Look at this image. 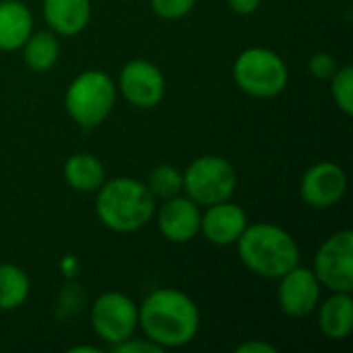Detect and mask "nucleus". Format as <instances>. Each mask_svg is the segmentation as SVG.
<instances>
[{
    "mask_svg": "<svg viewBox=\"0 0 353 353\" xmlns=\"http://www.w3.org/2000/svg\"><path fill=\"white\" fill-rule=\"evenodd\" d=\"M95 192L97 219L116 234L139 232L155 215V196L141 180L112 178Z\"/></svg>",
    "mask_w": 353,
    "mask_h": 353,
    "instance_id": "f03ea898",
    "label": "nucleus"
},
{
    "mask_svg": "<svg viewBox=\"0 0 353 353\" xmlns=\"http://www.w3.org/2000/svg\"><path fill=\"white\" fill-rule=\"evenodd\" d=\"M228 6L236 14H252L259 10L261 0H228Z\"/></svg>",
    "mask_w": 353,
    "mask_h": 353,
    "instance_id": "393cba45",
    "label": "nucleus"
},
{
    "mask_svg": "<svg viewBox=\"0 0 353 353\" xmlns=\"http://www.w3.org/2000/svg\"><path fill=\"white\" fill-rule=\"evenodd\" d=\"M41 8L50 31L56 35H79L91 21L89 0H43Z\"/></svg>",
    "mask_w": 353,
    "mask_h": 353,
    "instance_id": "4468645a",
    "label": "nucleus"
},
{
    "mask_svg": "<svg viewBox=\"0 0 353 353\" xmlns=\"http://www.w3.org/2000/svg\"><path fill=\"white\" fill-rule=\"evenodd\" d=\"M331 81V97L337 103V108L345 114H353V66L343 64L335 70Z\"/></svg>",
    "mask_w": 353,
    "mask_h": 353,
    "instance_id": "412c9836",
    "label": "nucleus"
},
{
    "mask_svg": "<svg viewBox=\"0 0 353 353\" xmlns=\"http://www.w3.org/2000/svg\"><path fill=\"white\" fill-rule=\"evenodd\" d=\"M182 192L201 207L230 201L238 188L236 168L221 155H201L182 172Z\"/></svg>",
    "mask_w": 353,
    "mask_h": 353,
    "instance_id": "423d86ee",
    "label": "nucleus"
},
{
    "mask_svg": "<svg viewBox=\"0 0 353 353\" xmlns=\"http://www.w3.org/2000/svg\"><path fill=\"white\" fill-rule=\"evenodd\" d=\"M347 192V176L333 161L310 165L300 180V196L312 209H331Z\"/></svg>",
    "mask_w": 353,
    "mask_h": 353,
    "instance_id": "9d476101",
    "label": "nucleus"
},
{
    "mask_svg": "<svg viewBox=\"0 0 353 353\" xmlns=\"http://www.w3.org/2000/svg\"><path fill=\"white\" fill-rule=\"evenodd\" d=\"M60 271H62L64 277H68V279L77 277V273H79V259H77L74 254H64V256L60 259Z\"/></svg>",
    "mask_w": 353,
    "mask_h": 353,
    "instance_id": "bb28decb",
    "label": "nucleus"
},
{
    "mask_svg": "<svg viewBox=\"0 0 353 353\" xmlns=\"http://www.w3.org/2000/svg\"><path fill=\"white\" fill-rule=\"evenodd\" d=\"M66 184L77 192H95L105 182V168L101 159L91 153H74L62 168Z\"/></svg>",
    "mask_w": 353,
    "mask_h": 353,
    "instance_id": "f3484780",
    "label": "nucleus"
},
{
    "mask_svg": "<svg viewBox=\"0 0 353 353\" xmlns=\"http://www.w3.org/2000/svg\"><path fill=\"white\" fill-rule=\"evenodd\" d=\"M236 353H277V347L267 341H246L236 347Z\"/></svg>",
    "mask_w": 353,
    "mask_h": 353,
    "instance_id": "a878e982",
    "label": "nucleus"
},
{
    "mask_svg": "<svg viewBox=\"0 0 353 353\" xmlns=\"http://www.w3.org/2000/svg\"><path fill=\"white\" fill-rule=\"evenodd\" d=\"M196 0H151V8L165 21H178L194 8Z\"/></svg>",
    "mask_w": 353,
    "mask_h": 353,
    "instance_id": "4be33fe9",
    "label": "nucleus"
},
{
    "mask_svg": "<svg viewBox=\"0 0 353 353\" xmlns=\"http://www.w3.org/2000/svg\"><path fill=\"white\" fill-rule=\"evenodd\" d=\"M246 225H248L246 211L232 201L209 205L201 215V234L205 236L207 242L215 246L236 244L242 232L246 230Z\"/></svg>",
    "mask_w": 353,
    "mask_h": 353,
    "instance_id": "ddd939ff",
    "label": "nucleus"
},
{
    "mask_svg": "<svg viewBox=\"0 0 353 353\" xmlns=\"http://www.w3.org/2000/svg\"><path fill=\"white\" fill-rule=\"evenodd\" d=\"M337 68H339V66H337V60H335V56L329 54V52H316V54L310 58V62H308L310 74H312L314 79H321V81H329V79L335 74Z\"/></svg>",
    "mask_w": 353,
    "mask_h": 353,
    "instance_id": "5701e85b",
    "label": "nucleus"
},
{
    "mask_svg": "<svg viewBox=\"0 0 353 353\" xmlns=\"http://www.w3.org/2000/svg\"><path fill=\"white\" fill-rule=\"evenodd\" d=\"M118 91L130 105L139 110H151L159 105L165 95V79L159 66L137 58L122 66L118 77Z\"/></svg>",
    "mask_w": 353,
    "mask_h": 353,
    "instance_id": "1a4fd4ad",
    "label": "nucleus"
},
{
    "mask_svg": "<svg viewBox=\"0 0 353 353\" xmlns=\"http://www.w3.org/2000/svg\"><path fill=\"white\" fill-rule=\"evenodd\" d=\"M33 31V14L21 0H0V50L17 52Z\"/></svg>",
    "mask_w": 353,
    "mask_h": 353,
    "instance_id": "dca6fc26",
    "label": "nucleus"
},
{
    "mask_svg": "<svg viewBox=\"0 0 353 353\" xmlns=\"http://www.w3.org/2000/svg\"><path fill=\"white\" fill-rule=\"evenodd\" d=\"M99 347H93V345H74V347H68V353H99Z\"/></svg>",
    "mask_w": 353,
    "mask_h": 353,
    "instance_id": "cd10ccee",
    "label": "nucleus"
},
{
    "mask_svg": "<svg viewBox=\"0 0 353 353\" xmlns=\"http://www.w3.org/2000/svg\"><path fill=\"white\" fill-rule=\"evenodd\" d=\"M236 85L250 97L271 99L285 91L290 70L285 60L269 48H246L238 54L232 68Z\"/></svg>",
    "mask_w": 353,
    "mask_h": 353,
    "instance_id": "20e7f679",
    "label": "nucleus"
},
{
    "mask_svg": "<svg viewBox=\"0 0 353 353\" xmlns=\"http://www.w3.org/2000/svg\"><path fill=\"white\" fill-rule=\"evenodd\" d=\"M91 327L108 345H118L139 329V306L122 292H105L91 304Z\"/></svg>",
    "mask_w": 353,
    "mask_h": 353,
    "instance_id": "0eeeda50",
    "label": "nucleus"
},
{
    "mask_svg": "<svg viewBox=\"0 0 353 353\" xmlns=\"http://www.w3.org/2000/svg\"><path fill=\"white\" fill-rule=\"evenodd\" d=\"M201 205L188 196H172L157 211V228L161 236L174 244H186L201 234Z\"/></svg>",
    "mask_w": 353,
    "mask_h": 353,
    "instance_id": "f8f14e48",
    "label": "nucleus"
},
{
    "mask_svg": "<svg viewBox=\"0 0 353 353\" xmlns=\"http://www.w3.org/2000/svg\"><path fill=\"white\" fill-rule=\"evenodd\" d=\"M277 302L283 314L292 319L310 316L321 304V283L312 269L294 267L279 277Z\"/></svg>",
    "mask_w": 353,
    "mask_h": 353,
    "instance_id": "9b49d317",
    "label": "nucleus"
},
{
    "mask_svg": "<svg viewBox=\"0 0 353 353\" xmlns=\"http://www.w3.org/2000/svg\"><path fill=\"white\" fill-rule=\"evenodd\" d=\"M112 352L114 353H161L163 350L161 347H157L153 341H149L147 337L145 339H134V335L132 337H128L126 341H122V343H118V345H112Z\"/></svg>",
    "mask_w": 353,
    "mask_h": 353,
    "instance_id": "b1692460",
    "label": "nucleus"
},
{
    "mask_svg": "<svg viewBox=\"0 0 353 353\" xmlns=\"http://www.w3.org/2000/svg\"><path fill=\"white\" fill-rule=\"evenodd\" d=\"M31 292L29 275L10 263H0V312L21 308Z\"/></svg>",
    "mask_w": 353,
    "mask_h": 353,
    "instance_id": "6ab92c4d",
    "label": "nucleus"
},
{
    "mask_svg": "<svg viewBox=\"0 0 353 353\" xmlns=\"http://www.w3.org/2000/svg\"><path fill=\"white\" fill-rule=\"evenodd\" d=\"M23 60L35 72H48L60 56L58 35L50 29L31 31L27 41L23 43Z\"/></svg>",
    "mask_w": 353,
    "mask_h": 353,
    "instance_id": "a211bd4d",
    "label": "nucleus"
},
{
    "mask_svg": "<svg viewBox=\"0 0 353 353\" xmlns=\"http://www.w3.org/2000/svg\"><path fill=\"white\" fill-rule=\"evenodd\" d=\"M139 329L163 352L178 350L199 335L201 312L188 294L161 288L151 292L139 306Z\"/></svg>",
    "mask_w": 353,
    "mask_h": 353,
    "instance_id": "f257e3e1",
    "label": "nucleus"
},
{
    "mask_svg": "<svg viewBox=\"0 0 353 353\" xmlns=\"http://www.w3.org/2000/svg\"><path fill=\"white\" fill-rule=\"evenodd\" d=\"M118 87L103 70H83L77 74L66 93V114L83 128L99 126L116 105Z\"/></svg>",
    "mask_w": 353,
    "mask_h": 353,
    "instance_id": "39448f33",
    "label": "nucleus"
},
{
    "mask_svg": "<svg viewBox=\"0 0 353 353\" xmlns=\"http://www.w3.org/2000/svg\"><path fill=\"white\" fill-rule=\"evenodd\" d=\"M321 288L329 292L353 290V232L341 230L329 236L314 254L312 267Z\"/></svg>",
    "mask_w": 353,
    "mask_h": 353,
    "instance_id": "6e6552de",
    "label": "nucleus"
},
{
    "mask_svg": "<svg viewBox=\"0 0 353 353\" xmlns=\"http://www.w3.org/2000/svg\"><path fill=\"white\" fill-rule=\"evenodd\" d=\"M319 310V329L331 341H343L353 331V300L347 292H333Z\"/></svg>",
    "mask_w": 353,
    "mask_h": 353,
    "instance_id": "2eb2a0df",
    "label": "nucleus"
},
{
    "mask_svg": "<svg viewBox=\"0 0 353 353\" xmlns=\"http://www.w3.org/2000/svg\"><path fill=\"white\" fill-rule=\"evenodd\" d=\"M182 184H184L182 172L176 165H170V163L153 168L151 174H149V180H147V188L151 190V194L155 199H163V201L180 194Z\"/></svg>",
    "mask_w": 353,
    "mask_h": 353,
    "instance_id": "aec40b11",
    "label": "nucleus"
},
{
    "mask_svg": "<svg viewBox=\"0 0 353 353\" xmlns=\"http://www.w3.org/2000/svg\"><path fill=\"white\" fill-rule=\"evenodd\" d=\"M236 244L242 265L265 279H279L300 265V248L294 236L275 223L246 225Z\"/></svg>",
    "mask_w": 353,
    "mask_h": 353,
    "instance_id": "7ed1b4c3",
    "label": "nucleus"
}]
</instances>
